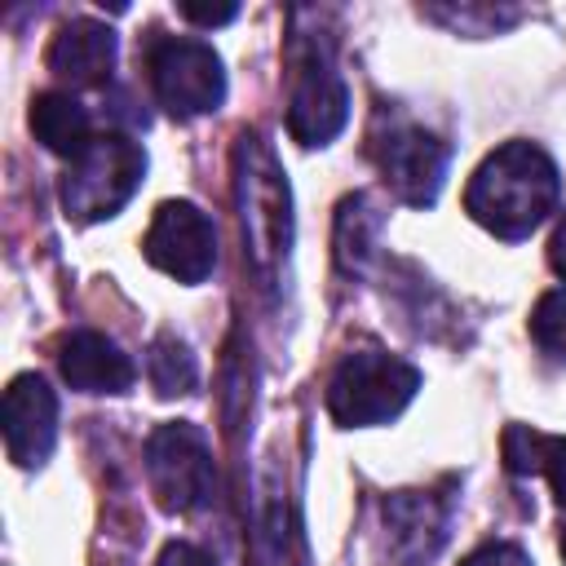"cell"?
<instances>
[{
  "mask_svg": "<svg viewBox=\"0 0 566 566\" xmlns=\"http://www.w3.org/2000/svg\"><path fill=\"white\" fill-rule=\"evenodd\" d=\"M389 548L402 566H424L447 539V509L429 491H398L385 504Z\"/></svg>",
  "mask_w": 566,
  "mask_h": 566,
  "instance_id": "13",
  "label": "cell"
},
{
  "mask_svg": "<svg viewBox=\"0 0 566 566\" xmlns=\"http://www.w3.org/2000/svg\"><path fill=\"white\" fill-rule=\"evenodd\" d=\"M239 217L261 274H274L292 248V199L279 159L261 146V137L239 142Z\"/></svg>",
  "mask_w": 566,
  "mask_h": 566,
  "instance_id": "4",
  "label": "cell"
},
{
  "mask_svg": "<svg viewBox=\"0 0 566 566\" xmlns=\"http://www.w3.org/2000/svg\"><path fill=\"white\" fill-rule=\"evenodd\" d=\"M504 460H509L513 473H544L553 482L557 504L566 509V438H553V433L513 424L504 433Z\"/></svg>",
  "mask_w": 566,
  "mask_h": 566,
  "instance_id": "15",
  "label": "cell"
},
{
  "mask_svg": "<svg viewBox=\"0 0 566 566\" xmlns=\"http://www.w3.org/2000/svg\"><path fill=\"white\" fill-rule=\"evenodd\" d=\"M557 199H562L557 164L535 142H509L491 150L464 190L469 217L500 239H526L557 208Z\"/></svg>",
  "mask_w": 566,
  "mask_h": 566,
  "instance_id": "1",
  "label": "cell"
},
{
  "mask_svg": "<svg viewBox=\"0 0 566 566\" xmlns=\"http://www.w3.org/2000/svg\"><path fill=\"white\" fill-rule=\"evenodd\" d=\"M146 478L155 500L168 513H190L212 500V451L208 438L186 424L168 420L146 438Z\"/></svg>",
  "mask_w": 566,
  "mask_h": 566,
  "instance_id": "6",
  "label": "cell"
},
{
  "mask_svg": "<svg viewBox=\"0 0 566 566\" xmlns=\"http://www.w3.org/2000/svg\"><path fill=\"white\" fill-rule=\"evenodd\" d=\"M531 336H535V345L544 354L566 363V287L539 296V305L531 314Z\"/></svg>",
  "mask_w": 566,
  "mask_h": 566,
  "instance_id": "18",
  "label": "cell"
},
{
  "mask_svg": "<svg viewBox=\"0 0 566 566\" xmlns=\"http://www.w3.org/2000/svg\"><path fill=\"white\" fill-rule=\"evenodd\" d=\"M416 389H420V371L407 358L380 354V349H358L336 363V371L327 380V411L345 429L385 424L416 398Z\"/></svg>",
  "mask_w": 566,
  "mask_h": 566,
  "instance_id": "3",
  "label": "cell"
},
{
  "mask_svg": "<svg viewBox=\"0 0 566 566\" xmlns=\"http://www.w3.org/2000/svg\"><path fill=\"white\" fill-rule=\"evenodd\" d=\"M548 261H553V270L566 279V217H562V226H557L553 239H548Z\"/></svg>",
  "mask_w": 566,
  "mask_h": 566,
  "instance_id": "22",
  "label": "cell"
},
{
  "mask_svg": "<svg viewBox=\"0 0 566 566\" xmlns=\"http://www.w3.org/2000/svg\"><path fill=\"white\" fill-rule=\"evenodd\" d=\"M146 177V150L124 133H97L62 172V208L75 221L115 217Z\"/></svg>",
  "mask_w": 566,
  "mask_h": 566,
  "instance_id": "2",
  "label": "cell"
},
{
  "mask_svg": "<svg viewBox=\"0 0 566 566\" xmlns=\"http://www.w3.org/2000/svg\"><path fill=\"white\" fill-rule=\"evenodd\" d=\"M31 133L49 146V150H57V155H80L97 133H93V119H88V111L71 97V93H40L35 102H31Z\"/></svg>",
  "mask_w": 566,
  "mask_h": 566,
  "instance_id": "14",
  "label": "cell"
},
{
  "mask_svg": "<svg viewBox=\"0 0 566 566\" xmlns=\"http://www.w3.org/2000/svg\"><path fill=\"white\" fill-rule=\"evenodd\" d=\"M181 13L190 18V22H203V27H221V22H230L239 9L234 4H221V9H203V4H181Z\"/></svg>",
  "mask_w": 566,
  "mask_h": 566,
  "instance_id": "21",
  "label": "cell"
},
{
  "mask_svg": "<svg viewBox=\"0 0 566 566\" xmlns=\"http://www.w3.org/2000/svg\"><path fill=\"white\" fill-rule=\"evenodd\" d=\"M62 380L80 394H124L137 376L133 358L102 332H71L57 354Z\"/></svg>",
  "mask_w": 566,
  "mask_h": 566,
  "instance_id": "12",
  "label": "cell"
},
{
  "mask_svg": "<svg viewBox=\"0 0 566 566\" xmlns=\"http://www.w3.org/2000/svg\"><path fill=\"white\" fill-rule=\"evenodd\" d=\"M155 566H212V562H208V553H199L195 544H168Z\"/></svg>",
  "mask_w": 566,
  "mask_h": 566,
  "instance_id": "20",
  "label": "cell"
},
{
  "mask_svg": "<svg viewBox=\"0 0 566 566\" xmlns=\"http://www.w3.org/2000/svg\"><path fill=\"white\" fill-rule=\"evenodd\" d=\"M146 376H150L155 394L177 398V394H190L199 385V363H195L186 340H177L172 332H159L150 340V354H146Z\"/></svg>",
  "mask_w": 566,
  "mask_h": 566,
  "instance_id": "17",
  "label": "cell"
},
{
  "mask_svg": "<svg viewBox=\"0 0 566 566\" xmlns=\"http://www.w3.org/2000/svg\"><path fill=\"white\" fill-rule=\"evenodd\" d=\"M49 71L71 88H93L115 71V31L97 18H71L49 44Z\"/></svg>",
  "mask_w": 566,
  "mask_h": 566,
  "instance_id": "11",
  "label": "cell"
},
{
  "mask_svg": "<svg viewBox=\"0 0 566 566\" xmlns=\"http://www.w3.org/2000/svg\"><path fill=\"white\" fill-rule=\"evenodd\" d=\"M376 164H380V177L385 186L411 203V208H429L447 181V164H451V150L442 137H433L429 128L420 124H389L385 137L376 142Z\"/></svg>",
  "mask_w": 566,
  "mask_h": 566,
  "instance_id": "7",
  "label": "cell"
},
{
  "mask_svg": "<svg viewBox=\"0 0 566 566\" xmlns=\"http://www.w3.org/2000/svg\"><path fill=\"white\" fill-rule=\"evenodd\" d=\"M146 71H150V88H155L159 106L172 111L177 119L208 115L226 97L221 57L203 40H190V35H164V40H155L150 53H146Z\"/></svg>",
  "mask_w": 566,
  "mask_h": 566,
  "instance_id": "5",
  "label": "cell"
},
{
  "mask_svg": "<svg viewBox=\"0 0 566 566\" xmlns=\"http://www.w3.org/2000/svg\"><path fill=\"white\" fill-rule=\"evenodd\" d=\"M464 566H531V557H526L517 544L495 539V544H482L478 553H469V557H464Z\"/></svg>",
  "mask_w": 566,
  "mask_h": 566,
  "instance_id": "19",
  "label": "cell"
},
{
  "mask_svg": "<svg viewBox=\"0 0 566 566\" xmlns=\"http://www.w3.org/2000/svg\"><path fill=\"white\" fill-rule=\"evenodd\" d=\"M142 248H146V261L172 274L177 283H203L217 265V230L186 199H168L155 208V221Z\"/></svg>",
  "mask_w": 566,
  "mask_h": 566,
  "instance_id": "8",
  "label": "cell"
},
{
  "mask_svg": "<svg viewBox=\"0 0 566 566\" xmlns=\"http://www.w3.org/2000/svg\"><path fill=\"white\" fill-rule=\"evenodd\" d=\"M376 230H380V217L371 208L367 195H349L340 203V217H336V261L340 270H363L367 256L376 252Z\"/></svg>",
  "mask_w": 566,
  "mask_h": 566,
  "instance_id": "16",
  "label": "cell"
},
{
  "mask_svg": "<svg viewBox=\"0 0 566 566\" xmlns=\"http://www.w3.org/2000/svg\"><path fill=\"white\" fill-rule=\"evenodd\" d=\"M349 119V93L345 80L336 75L327 49L310 44L296 57V80H292V102H287V133L301 146H327Z\"/></svg>",
  "mask_w": 566,
  "mask_h": 566,
  "instance_id": "9",
  "label": "cell"
},
{
  "mask_svg": "<svg viewBox=\"0 0 566 566\" xmlns=\"http://www.w3.org/2000/svg\"><path fill=\"white\" fill-rule=\"evenodd\" d=\"M0 424H4V447L9 460L22 469H40L57 442V398L40 376H13L4 389V407H0Z\"/></svg>",
  "mask_w": 566,
  "mask_h": 566,
  "instance_id": "10",
  "label": "cell"
},
{
  "mask_svg": "<svg viewBox=\"0 0 566 566\" xmlns=\"http://www.w3.org/2000/svg\"><path fill=\"white\" fill-rule=\"evenodd\" d=\"M562 557H566V522H562Z\"/></svg>",
  "mask_w": 566,
  "mask_h": 566,
  "instance_id": "23",
  "label": "cell"
}]
</instances>
